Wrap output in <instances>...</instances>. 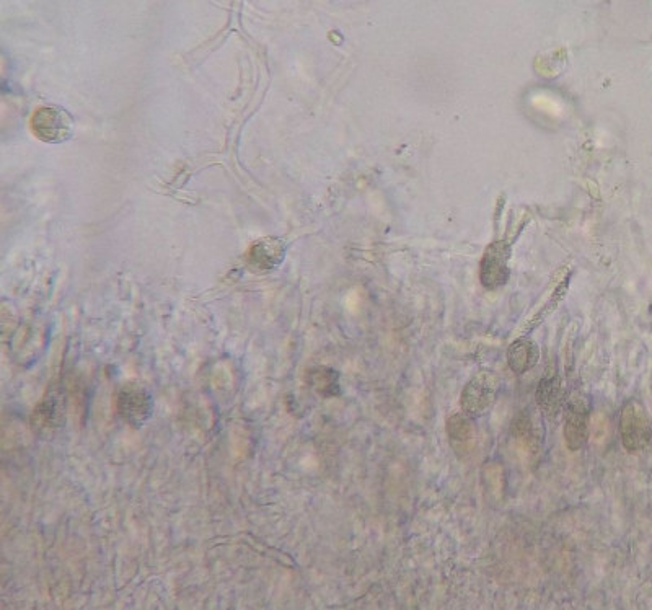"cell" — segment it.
<instances>
[{
  "instance_id": "cell-1",
  "label": "cell",
  "mask_w": 652,
  "mask_h": 610,
  "mask_svg": "<svg viewBox=\"0 0 652 610\" xmlns=\"http://www.w3.org/2000/svg\"><path fill=\"white\" fill-rule=\"evenodd\" d=\"M618 431L623 447L628 452L646 449L652 441V421L643 402L631 398L623 405L618 420Z\"/></svg>"
},
{
  "instance_id": "cell-2",
  "label": "cell",
  "mask_w": 652,
  "mask_h": 610,
  "mask_svg": "<svg viewBox=\"0 0 652 610\" xmlns=\"http://www.w3.org/2000/svg\"><path fill=\"white\" fill-rule=\"evenodd\" d=\"M499 376L493 371H481L470 379L460 394L462 413L472 420L491 412L499 395Z\"/></svg>"
},
{
  "instance_id": "cell-3",
  "label": "cell",
  "mask_w": 652,
  "mask_h": 610,
  "mask_svg": "<svg viewBox=\"0 0 652 610\" xmlns=\"http://www.w3.org/2000/svg\"><path fill=\"white\" fill-rule=\"evenodd\" d=\"M30 129L33 136L45 144H62L74 136L75 120L66 108L46 105L36 108L31 115Z\"/></svg>"
},
{
  "instance_id": "cell-4",
  "label": "cell",
  "mask_w": 652,
  "mask_h": 610,
  "mask_svg": "<svg viewBox=\"0 0 652 610\" xmlns=\"http://www.w3.org/2000/svg\"><path fill=\"white\" fill-rule=\"evenodd\" d=\"M563 438L571 452L581 451L589 441V421H591V403L586 397L573 394L566 400L563 408Z\"/></svg>"
},
{
  "instance_id": "cell-5",
  "label": "cell",
  "mask_w": 652,
  "mask_h": 610,
  "mask_svg": "<svg viewBox=\"0 0 652 610\" xmlns=\"http://www.w3.org/2000/svg\"><path fill=\"white\" fill-rule=\"evenodd\" d=\"M116 410L121 420L134 428H141L154 413V400L149 390L139 384H126L119 389Z\"/></svg>"
},
{
  "instance_id": "cell-6",
  "label": "cell",
  "mask_w": 652,
  "mask_h": 610,
  "mask_svg": "<svg viewBox=\"0 0 652 610\" xmlns=\"http://www.w3.org/2000/svg\"><path fill=\"white\" fill-rule=\"evenodd\" d=\"M511 253V245L507 244L506 240H499L486 248L480 263V281L483 288L494 291L503 288L509 281Z\"/></svg>"
},
{
  "instance_id": "cell-7",
  "label": "cell",
  "mask_w": 652,
  "mask_h": 610,
  "mask_svg": "<svg viewBox=\"0 0 652 610\" xmlns=\"http://www.w3.org/2000/svg\"><path fill=\"white\" fill-rule=\"evenodd\" d=\"M287 247L281 239L263 237L256 240L247 253L248 266L256 273H268L278 268L286 257Z\"/></svg>"
},
{
  "instance_id": "cell-8",
  "label": "cell",
  "mask_w": 652,
  "mask_h": 610,
  "mask_svg": "<svg viewBox=\"0 0 652 610\" xmlns=\"http://www.w3.org/2000/svg\"><path fill=\"white\" fill-rule=\"evenodd\" d=\"M535 400H537L538 408L542 410L543 415L550 418V420H555L563 412L566 398H564L560 374L555 369L553 371L548 369L543 374L542 381L537 387Z\"/></svg>"
},
{
  "instance_id": "cell-9",
  "label": "cell",
  "mask_w": 652,
  "mask_h": 610,
  "mask_svg": "<svg viewBox=\"0 0 652 610\" xmlns=\"http://www.w3.org/2000/svg\"><path fill=\"white\" fill-rule=\"evenodd\" d=\"M540 348L529 336L517 338L507 350V364L516 376H524L537 366Z\"/></svg>"
},
{
  "instance_id": "cell-10",
  "label": "cell",
  "mask_w": 652,
  "mask_h": 610,
  "mask_svg": "<svg viewBox=\"0 0 652 610\" xmlns=\"http://www.w3.org/2000/svg\"><path fill=\"white\" fill-rule=\"evenodd\" d=\"M445 429L449 436L450 447L454 449L455 454L459 457L467 456L468 452L472 451L473 441H475V426L472 418L462 412L454 413L445 423Z\"/></svg>"
},
{
  "instance_id": "cell-11",
  "label": "cell",
  "mask_w": 652,
  "mask_h": 610,
  "mask_svg": "<svg viewBox=\"0 0 652 610\" xmlns=\"http://www.w3.org/2000/svg\"><path fill=\"white\" fill-rule=\"evenodd\" d=\"M309 384L318 395L325 398L338 397L341 394L340 374L330 367L312 369Z\"/></svg>"
},
{
  "instance_id": "cell-12",
  "label": "cell",
  "mask_w": 652,
  "mask_h": 610,
  "mask_svg": "<svg viewBox=\"0 0 652 610\" xmlns=\"http://www.w3.org/2000/svg\"><path fill=\"white\" fill-rule=\"evenodd\" d=\"M566 289H568V283L561 284L560 288L553 292V296L548 299L547 305H543L542 310H538L537 314L534 315V319L525 325L524 332H532L543 320L547 319L548 315L556 309V305L560 304L561 299L566 294Z\"/></svg>"
},
{
  "instance_id": "cell-13",
  "label": "cell",
  "mask_w": 652,
  "mask_h": 610,
  "mask_svg": "<svg viewBox=\"0 0 652 610\" xmlns=\"http://www.w3.org/2000/svg\"><path fill=\"white\" fill-rule=\"evenodd\" d=\"M651 390H652V384H651Z\"/></svg>"
}]
</instances>
